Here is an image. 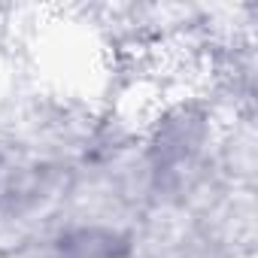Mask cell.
Returning <instances> with one entry per match:
<instances>
[{
	"mask_svg": "<svg viewBox=\"0 0 258 258\" xmlns=\"http://www.w3.org/2000/svg\"><path fill=\"white\" fill-rule=\"evenodd\" d=\"M207 143V118L188 106L173 109L161 124L149 146L152 164L158 173H182L195 164Z\"/></svg>",
	"mask_w": 258,
	"mask_h": 258,
	"instance_id": "obj_1",
	"label": "cell"
},
{
	"mask_svg": "<svg viewBox=\"0 0 258 258\" xmlns=\"http://www.w3.org/2000/svg\"><path fill=\"white\" fill-rule=\"evenodd\" d=\"M131 240L115 228L103 225H82L70 228L55 240L52 258H127Z\"/></svg>",
	"mask_w": 258,
	"mask_h": 258,
	"instance_id": "obj_2",
	"label": "cell"
}]
</instances>
